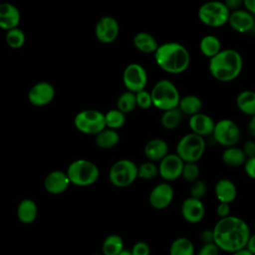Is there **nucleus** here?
<instances>
[{"mask_svg": "<svg viewBox=\"0 0 255 255\" xmlns=\"http://www.w3.org/2000/svg\"><path fill=\"white\" fill-rule=\"evenodd\" d=\"M213 243L225 252L234 253L244 249L250 237L248 224L237 216L220 218L212 229Z\"/></svg>", "mask_w": 255, "mask_h": 255, "instance_id": "nucleus-1", "label": "nucleus"}, {"mask_svg": "<svg viewBox=\"0 0 255 255\" xmlns=\"http://www.w3.org/2000/svg\"><path fill=\"white\" fill-rule=\"evenodd\" d=\"M156 65L164 72L178 75L187 70L190 54L185 46L177 42H167L158 46L154 53Z\"/></svg>", "mask_w": 255, "mask_h": 255, "instance_id": "nucleus-2", "label": "nucleus"}, {"mask_svg": "<svg viewBox=\"0 0 255 255\" xmlns=\"http://www.w3.org/2000/svg\"><path fill=\"white\" fill-rule=\"evenodd\" d=\"M243 69V59L240 53L234 49H223L217 55L209 59L208 70L217 81L228 83L235 80Z\"/></svg>", "mask_w": 255, "mask_h": 255, "instance_id": "nucleus-3", "label": "nucleus"}, {"mask_svg": "<svg viewBox=\"0 0 255 255\" xmlns=\"http://www.w3.org/2000/svg\"><path fill=\"white\" fill-rule=\"evenodd\" d=\"M152 106L165 112L178 108L180 95L176 86L166 79L157 81L150 92Z\"/></svg>", "mask_w": 255, "mask_h": 255, "instance_id": "nucleus-4", "label": "nucleus"}, {"mask_svg": "<svg viewBox=\"0 0 255 255\" xmlns=\"http://www.w3.org/2000/svg\"><path fill=\"white\" fill-rule=\"evenodd\" d=\"M67 175L71 183L78 186H89L99 178L98 166L88 159H77L67 169Z\"/></svg>", "mask_w": 255, "mask_h": 255, "instance_id": "nucleus-5", "label": "nucleus"}, {"mask_svg": "<svg viewBox=\"0 0 255 255\" xmlns=\"http://www.w3.org/2000/svg\"><path fill=\"white\" fill-rule=\"evenodd\" d=\"M230 11L220 1H209L202 4L198 9V19L202 24L211 28H219L228 23Z\"/></svg>", "mask_w": 255, "mask_h": 255, "instance_id": "nucleus-6", "label": "nucleus"}, {"mask_svg": "<svg viewBox=\"0 0 255 255\" xmlns=\"http://www.w3.org/2000/svg\"><path fill=\"white\" fill-rule=\"evenodd\" d=\"M204 137L189 132L184 134L176 144V154L183 162H197L205 150Z\"/></svg>", "mask_w": 255, "mask_h": 255, "instance_id": "nucleus-7", "label": "nucleus"}, {"mask_svg": "<svg viewBox=\"0 0 255 255\" xmlns=\"http://www.w3.org/2000/svg\"><path fill=\"white\" fill-rule=\"evenodd\" d=\"M137 177V166L129 159H120L116 161L109 172V178L113 185L117 187H127Z\"/></svg>", "mask_w": 255, "mask_h": 255, "instance_id": "nucleus-8", "label": "nucleus"}, {"mask_svg": "<svg viewBox=\"0 0 255 255\" xmlns=\"http://www.w3.org/2000/svg\"><path fill=\"white\" fill-rule=\"evenodd\" d=\"M78 130L87 134H98L106 128L105 115L96 110H85L78 113L74 119Z\"/></svg>", "mask_w": 255, "mask_h": 255, "instance_id": "nucleus-9", "label": "nucleus"}, {"mask_svg": "<svg viewBox=\"0 0 255 255\" xmlns=\"http://www.w3.org/2000/svg\"><path fill=\"white\" fill-rule=\"evenodd\" d=\"M212 136L218 144L224 147L235 146L240 139V128L232 120L222 119L215 123Z\"/></svg>", "mask_w": 255, "mask_h": 255, "instance_id": "nucleus-10", "label": "nucleus"}, {"mask_svg": "<svg viewBox=\"0 0 255 255\" xmlns=\"http://www.w3.org/2000/svg\"><path fill=\"white\" fill-rule=\"evenodd\" d=\"M123 82L128 91L133 94L144 90L147 83V75L144 68L137 63L128 65L123 74Z\"/></svg>", "mask_w": 255, "mask_h": 255, "instance_id": "nucleus-11", "label": "nucleus"}, {"mask_svg": "<svg viewBox=\"0 0 255 255\" xmlns=\"http://www.w3.org/2000/svg\"><path fill=\"white\" fill-rule=\"evenodd\" d=\"M184 162L176 153H168L158 164V174L166 181H172L181 176Z\"/></svg>", "mask_w": 255, "mask_h": 255, "instance_id": "nucleus-12", "label": "nucleus"}, {"mask_svg": "<svg viewBox=\"0 0 255 255\" xmlns=\"http://www.w3.org/2000/svg\"><path fill=\"white\" fill-rule=\"evenodd\" d=\"M120 27L118 21L112 16L102 17L96 24L95 35L97 39L105 44L114 42L119 35Z\"/></svg>", "mask_w": 255, "mask_h": 255, "instance_id": "nucleus-13", "label": "nucleus"}, {"mask_svg": "<svg viewBox=\"0 0 255 255\" xmlns=\"http://www.w3.org/2000/svg\"><path fill=\"white\" fill-rule=\"evenodd\" d=\"M173 196V187L167 182H161L151 189L148 200L154 209H164L171 203Z\"/></svg>", "mask_w": 255, "mask_h": 255, "instance_id": "nucleus-14", "label": "nucleus"}, {"mask_svg": "<svg viewBox=\"0 0 255 255\" xmlns=\"http://www.w3.org/2000/svg\"><path fill=\"white\" fill-rule=\"evenodd\" d=\"M55 97V89L48 82L35 84L28 93L29 102L36 107H43L50 104Z\"/></svg>", "mask_w": 255, "mask_h": 255, "instance_id": "nucleus-15", "label": "nucleus"}, {"mask_svg": "<svg viewBox=\"0 0 255 255\" xmlns=\"http://www.w3.org/2000/svg\"><path fill=\"white\" fill-rule=\"evenodd\" d=\"M228 24L235 32L244 34L255 28V17L245 9H238L230 13Z\"/></svg>", "mask_w": 255, "mask_h": 255, "instance_id": "nucleus-16", "label": "nucleus"}, {"mask_svg": "<svg viewBox=\"0 0 255 255\" xmlns=\"http://www.w3.org/2000/svg\"><path fill=\"white\" fill-rule=\"evenodd\" d=\"M181 215L185 221L195 224L200 222L205 215V207L201 199L187 197L181 204Z\"/></svg>", "mask_w": 255, "mask_h": 255, "instance_id": "nucleus-17", "label": "nucleus"}, {"mask_svg": "<svg viewBox=\"0 0 255 255\" xmlns=\"http://www.w3.org/2000/svg\"><path fill=\"white\" fill-rule=\"evenodd\" d=\"M188 127L192 133L204 137L210 134L212 135L215 122L211 117L200 112L194 116L189 117Z\"/></svg>", "mask_w": 255, "mask_h": 255, "instance_id": "nucleus-18", "label": "nucleus"}, {"mask_svg": "<svg viewBox=\"0 0 255 255\" xmlns=\"http://www.w3.org/2000/svg\"><path fill=\"white\" fill-rule=\"evenodd\" d=\"M70 183L67 173L60 170L51 171L44 179V187L51 194L63 193Z\"/></svg>", "mask_w": 255, "mask_h": 255, "instance_id": "nucleus-19", "label": "nucleus"}, {"mask_svg": "<svg viewBox=\"0 0 255 255\" xmlns=\"http://www.w3.org/2000/svg\"><path fill=\"white\" fill-rule=\"evenodd\" d=\"M21 15L18 8L11 3L0 4V28L3 30H11L17 28L20 23Z\"/></svg>", "mask_w": 255, "mask_h": 255, "instance_id": "nucleus-20", "label": "nucleus"}, {"mask_svg": "<svg viewBox=\"0 0 255 255\" xmlns=\"http://www.w3.org/2000/svg\"><path fill=\"white\" fill-rule=\"evenodd\" d=\"M214 194L219 202L230 204L237 196V188L232 180L221 178L215 183Z\"/></svg>", "mask_w": 255, "mask_h": 255, "instance_id": "nucleus-21", "label": "nucleus"}, {"mask_svg": "<svg viewBox=\"0 0 255 255\" xmlns=\"http://www.w3.org/2000/svg\"><path fill=\"white\" fill-rule=\"evenodd\" d=\"M143 152L150 161H160L168 154V144L161 138H152L145 143Z\"/></svg>", "mask_w": 255, "mask_h": 255, "instance_id": "nucleus-22", "label": "nucleus"}, {"mask_svg": "<svg viewBox=\"0 0 255 255\" xmlns=\"http://www.w3.org/2000/svg\"><path fill=\"white\" fill-rule=\"evenodd\" d=\"M236 106L238 110L249 117L255 116V92L244 90L236 97Z\"/></svg>", "mask_w": 255, "mask_h": 255, "instance_id": "nucleus-23", "label": "nucleus"}, {"mask_svg": "<svg viewBox=\"0 0 255 255\" xmlns=\"http://www.w3.org/2000/svg\"><path fill=\"white\" fill-rule=\"evenodd\" d=\"M134 47L141 53H155L158 48V44L155 38L146 32H138L133 37Z\"/></svg>", "mask_w": 255, "mask_h": 255, "instance_id": "nucleus-24", "label": "nucleus"}, {"mask_svg": "<svg viewBox=\"0 0 255 255\" xmlns=\"http://www.w3.org/2000/svg\"><path fill=\"white\" fill-rule=\"evenodd\" d=\"M38 214L36 203L32 199H23L17 207V217L25 224L32 223Z\"/></svg>", "mask_w": 255, "mask_h": 255, "instance_id": "nucleus-25", "label": "nucleus"}, {"mask_svg": "<svg viewBox=\"0 0 255 255\" xmlns=\"http://www.w3.org/2000/svg\"><path fill=\"white\" fill-rule=\"evenodd\" d=\"M222 161L231 167H238L244 165L245 161L247 160L246 155L244 154L242 148L235 146L226 147L221 155Z\"/></svg>", "mask_w": 255, "mask_h": 255, "instance_id": "nucleus-26", "label": "nucleus"}, {"mask_svg": "<svg viewBox=\"0 0 255 255\" xmlns=\"http://www.w3.org/2000/svg\"><path fill=\"white\" fill-rule=\"evenodd\" d=\"M199 50L204 57L211 59L222 50L220 40L214 35H205L199 42Z\"/></svg>", "mask_w": 255, "mask_h": 255, "instance_id": "nucleus-27", "label": "nucleus"}, {"mask_svg": "<svg viewBox=\"0 0 255 255\" xmlns=\"http://www.w3.org/2000/svg\"><path fill=\"white\" fill-rule=\"evenodd\" d=\"M178 109L181 111L183 115L191 117L200 113L202 109V102L199 99V97L195 95H186L180 98Z\"/></svg>", "mask_w": 255, "mask_h": 255, "instance_id": "nucleus-28", "label": "nucleus"}, {"mask_svg": "<svg viewBox=\"0 0 255 255\" xmlns=\"http://www.w3.org/2000/svg\"><path fill=\"white\" fill-rule=\"evenodd\" d=\"M169 255H194V245L186 237H178L172 241Z\"/></svg>", "mask_w": 255, "mask_h": 255, "instance_id": "nucleus-29", "label": "nucleus"}, {"mask_svg": "<svg viewBox=\"0 0 255 255\" xmlns=\"http://www.w3.org/2000/svg\"><path fill=\"white\" fill-rule=\"evenodd\" d=\"M120 141V136L117 130L105 128L96 135V143L101 148H111L117 145Z\"/></svg>", "mask_w": 255, "mask_h": 255, "instance_id": "nucleus-30", "label": "nucleus"}, {"mask_svg": "<svg viewBox=\"0 0 255 255\" xmlns=\"http://www.w3.org/2000/svg\"><path fill=\"white\" fill-rule=\"evenodd\" d=\"M103 255H118L124 248V240L120 235H109L103 243Z\"/></svg>", "mask_w": 255, "mask_h": 255, "instance_id": "nucleus-31", "label": "nucleus"}, {"mask_svg": "<svg viewBox=\"0 0 255 255\" xmlns=\"http://www.w3.org/2000/svg\"><path fill=\"white\" fill-rule=\"evenodd\" d=\"M182 117L183 114L178 108L165 111L161 115L160 124L166 129H175L180 125Z\"/></svg>", "mask_w": 255, "mask_h": 255, "instance_id": "nucleus-32", "label": "nucleus"}, {"mask_svg": "<svg viewBox=\"0 0 255 255\" xmlns=\"http://www.w3.org/2000/svg\"><path fill=\"white\" fill-rule=\"evenodd\" d=\"M126 122V117L125 114L122 113L121 111L117 110H110L106 115H105V123H106V128L111 129H118L122 128L125 125Z\"/></svg>", "mask_w": 255, "mask_h": 255, "instance_id": "nucleus-33", "label": "nucleus"}, {"mask_svg": "<svg viewBox=\"0 0 255 255\" xmlns=\"http://www.w3.org/2000/svg\"><path fill=\"white\" fill-rule=\"evenodd\" d=\"M117 106H118V110L124 114L131 112L136 106L135 94L128 91L126 93H123L118 99Z\"/></svg>", "mask_w": 255, "mask_h": 255, "instance_id": "nucleus-34", "label": "nucleus"}, {"mask_svg": "<svg viewBox=\"0 0 255 255\" xmlns=\"http://www.w3.org/2000/svg\"><path fill=\"white\" fill-rule=\"evenodd\" d=\"M6 42L12 49H19L25 43V34L19 28H14L6 33Z\"/></svg>", "mask_w": 255, "mask_h": 255, "instance_id": "nucleus-35", "label": "nucleus"}, {"mask_svg": "<svg viewBox=\"0 0 255 255\" xmlns=\"http://www.w3.org/2000/svg\"><path fill=\"white\" fill-rule=\"evenodd\" d=\"M158 175V166L152 161H146L137 166V177L142 179H153Z\"/></svg>", "mask_w": 255, "mask_h": 255, "instance_id": "nucleus-36", "label": "nucleus"}, {"mask_svg": "<svg viewBox=\"0 0 255 255\" xmlns=\"http://www.w3.org/2000/svg\"><path fill=\"white\" fill-rule=\"evenodd\" d=\"M200 169L197 162H184L181 177L187 182H194L199 179Z\"/></svg>", "mask_w": 255, "mask_h": 255, "instance_id": "nucleus-37", "label": "nucleus"}, {"mask_svg": "<svg viewBox=\"0 0 255 255\" xmlns=\"http://www.w3.org/2000/svg\"><path fill=\"white\" fill-rule=\"evenodd\" d=\"M206 191H207V185L201 179H197L196 181L192 182L189 188L190 197H193L196 199H201L205 195Z\"/></svg>", "mask_w": 255, "mask_h": 255, "instance_id": "nucleus-38", "label": "nucleus"}, {"mask_svg": "<svg viewBox=\"0 0 255 255\" xmlns=\"http://www.w3.org/2000/svg\"><path fill=\"white\" fill-rule=\"evenodd\" d=\"M135 100H136V106H138L141 109H148L152 106V100L151 95L149 92L142 90L135 94Z\"/></svg>", "mask_w": 255, "mask_h": 255, "instance_id": "nucleus-39", "label": "nucleus"}, {"mask_svg": "<svg viewBox=\"0 0 255 255\" xmlns=\"http://www.w3.org/2000/svg\"><path fill=\"white\" fill-rule=\"evenodd\" d=\"M130 252H131V255H149L150 248L147 243L143 241H138L132 246Z\"/></svg>", "mask_w": 255, "mask_h": 255, "instance_id": "nucleus-40", "label": "nucleus"}, {"mask_svg": "<svg viewBox=\"0 0 255 255\" xmlns=\"http://www.w3.org/2000/svg\"><path fill=\"white\" fill-rule=\"evenodd\" d=\"M219 250L220 249L213 242H209L201 247L198 255H219Z\"/></svg>", "mask_w": 255, "mask_h": 255, "instance_id": "nucleus-41", "label": "nucleus"}, {"mask_svg": "<svg viewBox=\"0 0 255 255\" xmlns=\"http://www.w3.org/2000/svg\"><path fill=\"white\" fill-rule=\"evenodd\" d=\"M243 166L246 175L252 179H255V156L247 158Z\"/></svg>", "mask_w": 255, "mask_h": 255, "instance_id": "nucleus-42", "label": "nucleus"}, {"mask_svg": "<svg viewBox=\"0 0 255 255\" xmlns=\"http://www.w3.org/2000/svg\"><path fill=\"white\" fill-rule=\"evenodd\" d=\"M241 148L247 158H251L255 156V141L246 140Z\"/></svg>", "mask_w": 255, "mask_h": 255, "instance_id": "nucleus-43", "label": "nucleus"}, {"mask_svg": "<svg viewBox=\"0 0 255 255\" xmlns=\"http://www.w3.org/2000/svg\"><path fill=\"white\" fill-rule=\"evenodd\" d=\"M216 213L219 216V218H225L230 216V204L219 202V204L216 207Z\"/></svg>", "mask_w": 255, "mask_h": 255, "instance_id": "nucleus-44", "label": "nucleus"}, {"mask_svg": "<svg viewBox=\"0 0 255 255\" xmlns=\"http://www.w3.org/2000/svg\"><path fill=\"white\" fill-rule=\"evenodd\" d=\"M224 4L226 5V7L229 9L230 12H233V11H236L238 9H240L239 7L241 5H243V1L241 0H227L224 2Z\"/></svg>", "mask_w": 255, "mask_h": 255, "instance_id": "nucleus-45", "label": "nucleus"}, {"mask_svg": "<svg viewBox=\"0 0 255 255\" xmlns=\"http://www.w3.org/2000/svg\"><path fill=\"white\" fill-rule=\"evenodd\" d=\"M243 6L246 11L255 16V0H243Z\"/></svg>", "mask_w": 255, "mask_h": 255, "instance_id": "nucleus-46", "label": "nucleus"}, {"mask_svg": "<svg viewBox=\"0 0 255 255\" xmlns=\"http://www.w3.org/2000/svg\"><path fill=\"white\" fill-rule=\"evenodd\" d=\"M249 252H251L253 255H255V234H251L249 239H248V242H247V245L245 247Z\"/></svg>", "mask_w": 255, "mask_h": 255, "instance_id": "nucleus-47", "label": "nucleus"}, {"mask_svg": "<svg viewBox=\"0 0 255 255\" xmlns=\"http://www.w3.org/2000/svg\"><path fill=\"white\" fill-rule=\"evenodd\" d=\"M247 129L248 132L255 138V116L250 117V120L248 121L247 124Z\"/></svg>", "mask_w": 255, "mask_h": 255, "instance_id": "nucleus-48", "label": "nucleus"}, {"mask_svg": "<svg viewBox=\"0 0 255 255\" xmlns=\"http://www.w3.org/2000/svg\"><path fill=\"white\" fill-rule=\"evenodd\" d=\"M232 255H253V254L251 252H249L246 248H244V249H241L239 251L232 253Z\"/></svg>", "mask_w": 255, "mask_h": 255, "instance_id": "nucleus-49", "label": "nucleus"}, {"mask_svg": "<svg viewBox=\"0 0 255 255\" xmlns=\"http://www.w3.org/2000/svg\"><path fill=\"white\" fill-rule=\"evenodd\" d=\"M118 255H131V252L130 250H128V249H124L121 253H119Z\"/></svg>", "mask_w": 255, "mask_h": 255, "instance_id": "nucleus-50", "label": "nucleus"}, {"mask_svg": "<svg viewBox=\"0 0 255 255\" xmlns=\"http://www.w3.org/2000/svg\"><path fill=\"white\" fill-rule=\"evenodd\" d=\"M93 255H101V254H93Z\"/></svg>", "mask_w": 255, "mask_h": 255, "instance_id": "nucleus-51", "label": "nucleus"}]
</instances>
